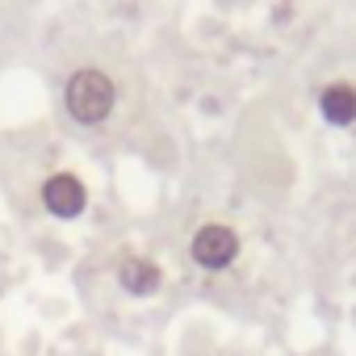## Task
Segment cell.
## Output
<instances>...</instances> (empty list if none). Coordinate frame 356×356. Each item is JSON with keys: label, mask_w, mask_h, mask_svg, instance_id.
<instances>
[{"label": "cell", "mask_w": 356, "mask_h": 356, "mask_svg": "<svg viewBox=\"0 0 356 356\" xmlns=\"http://www.w3.org/2000/svg\"><path fill=\"white\" fill-rule=\"evenodd\" d=\"M63 105H67V113H72L80 126H101V122L113 113V105H118V88H113V80H109L105 72L80 67V72L67 80V88H63Z\"/></svg>", "instance_id": "obj_1"}, {"label": "cell", "mask_w": 356, "mask_h": 356, "mask_svg": "<svg viewBox=\"0 0 356 356\" xmlns=\"http://www.w3.org/2000/svg\"><path fill=\"white\" fill-rule=\"evenodd\" d=\"M189 256H193L197 268L222 273V268H231L235 256H239V235H235L227 222H206V227L189 239Z\"/></svg>", "instance_id": "obj_2"}, {"label": "cell", "mask_w": 356, "mask_h": 356, "mask_svg": "<svg viewBox=\"0 0 356 356\" xmlns=\"http://www.w3.org/2000/svg\"><path fill=\"white\" fill-rule=\"evenodd\" d=\"M42 206L55 214V218H80L84 206H88V189L80 176L72 172H55L42 181Z\"/></svg>", "instance_id": "obj_3"}, {"label": "cell", "mask_w": 356, "mask_h": 356, "mask_svg": "<svg viewBox=\"0 0 356 356\" xmlns=\"http://www.w3.org/2000/svg\"><path fill=\"white\" fill-rule=\"evenodd\" d=\"M159 281H163V273H159V264L147 260V256H126V260L118 264V285H122L130 298H151V293L159 289Z\"/></svg>", "instance_id": "obj_4"}, {"label": "cell", "mask_w": 356, "mask_h": 356, "mask_svg": "<svg viewBox=\"0 0 356 356\" xmlns=\"http://www.w3.org/2000/svg\"><path fill=\"white\" fill-rule=\"evenodd\" d=\"M318 113L331 122V126H352L356 122V88L335 80L318 92Z\"/></svg>", "instance_id": "obj_5"}]
</instances>
